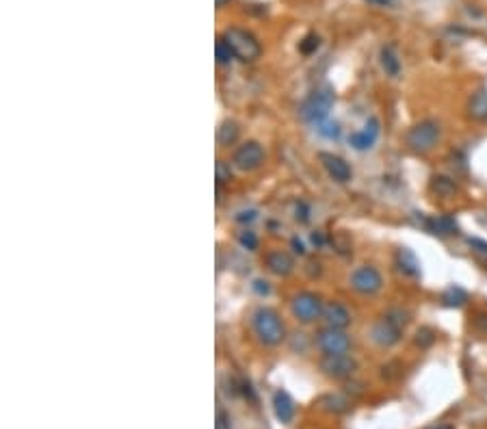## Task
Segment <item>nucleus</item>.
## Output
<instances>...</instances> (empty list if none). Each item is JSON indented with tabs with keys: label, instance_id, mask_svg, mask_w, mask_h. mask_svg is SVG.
Segmentation results:
<instances>
[{
	"label": "nucleus",
	"instance_id": "19",
	"mask_svg": "<svg viewBox=\"0 0 487 429\" xmlns=\"http://www.w3.org/2000/svg\"><path fill=\"white\" fill-rule=\"evenodd\" d=\"M396 263H399V269H401L405 275L416 277V275L420 273V263H418V258H416V256H414L412 251H409L407 247L399 249V254H396Z\"/></svg>",
	"mask_w": 487,
	"mask_h": 429
},
{
	"label": "nucleus",
	"instance_id": "7",
	"mask_svg": "<svg viewBox=\"0 0 487 429\" xmlns=\"http://www.w3.org/2000/svg\"><path fill=\"white\" fill-rule=\"evenodd\" d=\"M316 347L325 353V356H340V353H349L351 349V336L338 327H325L316 334Z\"/></svg>",
	"mask_w": 487,
	"mask_h": 429
},
{
	"label": "nucleus",
	"instance_id": "18",
	"mask_svg": "<svg viewBox=\"0 0 487 429\" xmlns=\"http://www.w3.org/2000/svg\"><path fill=\"white\" fill-rule=\"evenodd\" d=\"M429 225V230L433 235H440V237H451V235H457L459 232V225L453 217L448 215H440V217H433L427 221Z\"/></svg>",
	"mask_w": 487,
	"mask_h": 429
},
{
	"label": "nucleus",
	"instance_id": "20",
	"mask_svg": "<svg viewBox=\"0 0 487 429\" xmlns=\"http://www.w3.org/2000/svg\"><path fill=\"white\" fill-rule=\"evenodd\" d=\"M239 135H241V128H239V124L236 121H223L219 126V131H217V141L221 145H232L239 141Z\"/></svg>",
	"mask_w": 487,
	"mask_h": 429
},
{
	"label": "nucleus",
	"instance_id": "16",
	"mask_svg": "<svg viewBox=\"0 0 487 429\" xmlns=\"http://www.w3.org/2000/svg\"><path fill=\"white\" fill-rule=\"evenodd\" d=\"M468 117L474 121H487V91L479 89L468 100Z\"/></svg>",
	"mask_w": 487,
	"mask_h": 429
},
{
	"label": "nucleus",
	"instance_id": "21",
	"mask_svg": "<svg viewBox=\"0 0 487 429\" xmlns=\"http://www.w3.org/2000/svg\"><path fill=\"white\" fill-rule=\"evenodd\" d=\"M466 301H468V293L461 289V286H451L442 295V304L446 308H461V306L466 304Z\"/></svg>",
	"mask_w": 487,
	"mask_h": 429
},
{
	"label": "nucleus",
	"instance_id": "24",
	"mask_svg": "<svg viewBox=\"0 0 487 429\" xmlns=\"http://www.w3.org/2000/svg\"><path fill=\"white\" fill-rule=\"evenodd\" d=\"M321 46V37L316 33H307L301 41H299V50L303 55H314Z\"/></svg>",
	"mask_w": 487,
	"mask_h": 429
},
{
	"label": "nucleus",
	"instance_id": "15",
	"mask_svg": "<svg viewBox=\"0 0 487 429\" xmlns=\"http://www.w3.org/2000/svg\"><path fill=\"white\" fill-rule=\"evenodd\" d=\"M273 412H275L279 423H293L297 408H295L293 397L286 390H277L273 395Z\"/></svg>",
	"mask_w": 487,
	"mask_h": 429
},
{
	"label": "nucleus",
	"instance_id": "25",
	"mask_svg": "<svg viewBox=\"0 0 487 429\" xmlns=\"http://www.w3.org/2000/svg\"><path fill=\"white\" fill-rule=\"evenodd\" d=\"M319 133L325 137V139H338L340 137V124L338 121H321L319 124Z\"/></svg>",
	"mask_w": 487,
	"mask_h": 429
},
{
	"label": "nucleus",
	"instance_id": "37",
	"mask_svg": "<svg viewBox=\"0 0 487 429\" xmlns=\"http://www.w3.org/2000/svg\"><path fill=\"white\" fill-rule=\"evenodd\" d=\"M429 429H455V427L448 425V423H438V425H433V427H429Z\"/></svg>",
	"mask_w": 487,
	"mask_h": 429
},
{
	"label": "nucleus",
	"instance_id": "2",
	"mask_svg": "<svg viewBox=\"0 0 487 429\" xmlns=\"http://www.w3.org/2000/svg\"><path fill=\"white\" fill-rule=\"evenodd\" d=\"M251 327L258 341L267 347H275L284 341L286 336V327L281 323L279 315L273 308H258L251 315Z\"/></svg>",
	"mask_w": 487,
	"mask_h": 429
},
{
	"label": "nucleus",
	"instance_id": "22",
	"mask_svg": "<svg viewBox=\"0 0 487 429\" xmlns=\"http://www.w3.org/2000/svg\"><path fill=\"white\" fill-rule=\"evenodd\" d=\"M429 187H431V191H433L435 195H440V197H448V195L457 193V185H455V180L446 178V176H433Z\"/></svg>",
	"mask_w": 487,
	"mask_h": 429
},
{
	"label": "nucleus",
	"instance_id": "36",
	"mask_svg": "<svg viewBox=\"0 0 487 429\" xmlns=\"http://www.w3.org/2000/svg\"><path fill=\"white\" fill-rule=\"evenodd\" d=\"M293 247H295V251H297V254H303V243L299 241V239H293Z\"/></svg>",
	"mask_w": 487,
	"mask_h": 429
},
{
	"label": "nucleus",
	"instance_id": "31",
	"mask_svg": "<svg viewBox=\"0 0 487 429\" xmlns=\"http://www.w3.org/2000/svg\"><path fill=\"white\" fill-rule=\"evenodd\" d=\"M253 219H258V211H253V209L241 211V213L236 215V221H239V223H251Z\"/></svg>",
	"mask_w": 487,
	"mask_h": 429
},
{
	"label": "nucleus",
	"instance_id": "1",
	"mask_svg": "<svg viewBox=\"0 0 487 429\" xmlns=\"http://www.w3.org/2000/svg\"><path fill=\"white\" fill-rule=\"evenodd\" d=\"M409 323V312L394 308L390 312L383 315L371 330V338L379 345V347H392L401 341L403 330Z\"/></svg>",
	"mask_w": 487,
	"mask_h": 429
},
{
	"label": "nucleus",
	"instance_id": "5",
	"mask_svg": "<svg viewBox=\"0 0 487 429\" xmlns=\"http://www.w3.org/2000/svg\"><path fill=\"white\" fill-rule=\"evenodd\" d=\"M223 39L229 44V48L234 50L236 59H241V61H255L262 53L258 39L243 29H227L223 33Z\"/></svg>",
	"mask_w": 487,
	"mask_h": 429
},
{
	"label": "nucleus",
	"instance_id": "23",
	"mask_svg": "<svg viewBox=\"0 0 487 429\" xmlns=\"http://www.w3.org/2000/svg\"><path fill=\"white\" fill-rule=\"evenodd\" d=\"M215 55H217V63H221V65H225V63H229L232 61L236 55H234V50L229 48V44L221 37V39H217V46H215Z\"/></svg>",
	"mask_w": 487,
	"mask_h": 429
},
{
	"label": "nucleus",
	"instance_id": "32",
	"mask_svg": "<svg viewBox=\"0 0 487 429\" xmlns=\"http://www.w3.org/2000/svg\"><path fill=\"white\" fill-rule=\"evenodd\" d=\"M253 289H255V293H260V295H269V293H271L267 280H255V282H253Z\"/></svg>",
	"mask_w": 487,
	"mask_h": 429
},
{
	"label": "nucleus",
	"instance_id": "11",
	"mask_svg": "<svg viewBox=\"0 0 487 429\" xmlns=\"http://www.w3.org/2000/svg\"><path fill=\"white\" fill-rule=\"evenodd\" d=\"M319 161H321V165L325 167V171H327V176H329L331 180H336V183H349V180L353 178V169H351V165H349L342 157L331 154V152H321V154H319Z\"/></svg>",
	"mask_w": 487,
	"mask_h": 429
},
{
	"label": "nucleus",
	"instance_id": "34",
	"mask_svg": "<svg viewBox=\"0 0 487 429\" xmlns=\"http://www.w3.org/2000/svg\"><path fill=\"white\" fill-rule=\"evenodd\" d=\"M470 245H472V247H479V251L487 254V243H483V241H479V239H470Z\"/></svg>",
	"mask_w": 487,
	"mask_h": 429
},
{
	"label": "nucleus",
	"instance_id": "3",
	"mask_svg": "<svg viewBox=\"0 0 487 429\" xmlns=\"http://www.w3.org/2000/svg\"><path fill=\"white\" fill-rule=\"evenodd\" d=\"M336 103V93L329 85H323L319 89H314L310 95L303 100V105L299 109V115L303 121H310V124H321L327 119L331 107Z\"/></svg>",
	"mask_w": 487,
	"mask_h": 429
},
{
	"label": "nucleus",
	"instance_id": "29",
	"mask_svg": "<svg viewBox=\"0 0 487 429\" xmlns=\"http://www.w3.org/2000/svg\"><path fill=\"white\" fill-rule=\"evenodd\" d=\"M295 219L299 223H307V221H310V206H307L305 202H299V204L295 206Z\"/></svg>",
	"mask_w": 487,
	"mask_h": 429
},
{
	"label": "nucleus",
	"instance_id": "9",
	"mask_svg": "<svg viewBox=\"0 0 487 429\" xmlns=\"http://www.w3.org/2000/svg\"><path fill=\"white\" fill-rule=\"evenodd\" d=\"M383 286L381 273L373 265H362L351 273V289L360 295H375Z\"/></svg>",
	"mask_w": 487,
	"mask_h": 429
},
{
	"label": "nucleus",
	"instance_id": "33",
	"mask_svg": "<svg viewBox=\"0 0 487 429\" xmlns=\"http://www.w3.org/2000/svg\"><path fill=\"white\" fill-rule=\"evenodd\" d=\"M474 325L479 327L481 332H487V315H479L476 321H474Z\"/></svg>",
	"mask_w": 487,
	"mask_h": 429
},
{
	"label": "nucleus",
	"instance_id": "39",
	"mask_svg": "<svg viewBox=\"0 0 487 429\" xmlns=\"http://www.w3.org/2000/svg\"><path fill=\"white\" fill-rule=\"evenodd\" d=\"M227 3V0H217V7H223Z\"/></svg>",
	"mask_w": 487,
	"mask_h": 429
},
{
	"label": "nucleus",
	"instance_id": "6",
	"mask_svg": "<svg viewBox=\"0 0 487 429\" xmlns=\"http://www.w3.org/2000/svg\"><path fill=\"white\" fill-rule=\"evenodd\" d=\"M323 308L325 306H323L321 297L316 293H310V291H303V293L295 295L291 301V312L301 323H312L319 317H323Z\"/></svg>",
	"mask_w": 487,
	"mask_h": 429
},
{
	"label": "nucleus",
	"instance_id": "8",
	"mask_svg": "<svg viewBox=\"0 0 487 429\" xmlns=\"http://www.w3.org/2000/svg\"><path fill=\"white\" fill-rule=\"evenodd\" d=\"M265 163V147L258 141H245L236 147L232 165L241 171H253Z\"/></svg>",
	"mask_w": 487,
	"mask_h": 429
},
{
	"label": "nucleus",
	"instance_id": "17",
	"mask_svg": "<svg viewBox=\"0 0 487 429\" xmlns=\"http://www.w3.org/2000/svg\"><path fill=\"white\" fill-rule=\"evenodd\" d=\"M379 63H381L383 72H386L388 77H392V79H396L401 74V61H399V55H396V50L392 46H383L381 48Z\"/></svg>",
	"mask_w": 487,
	"mask_h": 429
},
{
	"label": "nucleus",
	"instance_id": "10",
	"mask_svg": "<svg viewBox=\"0 0 487 429\" xmlns=\"http://www.w3.org/2000/svg\"><path fill=\"white\" fill-rule=\"evenodd\" d=\"M357 369V362L349 356V353H340V356H323L321 360V371L327 377L334 380H347Z\"/></svg>",
	"mask_w": 487,
	"mask_h": 429
},
{
	"label": "nucleus",
	"instance_id": "13",
	"mask_svg": "<svg viewBox=\"0 0 487 429\" xmlns=\"http://www.w3.org/2000/svg\"><path fill=\"white\" fill-rule=\"evenodd\" d=\"M265 263H267V269L279 277H286L295 271V263H293L291 254H286V251H281V249L269 251V254L265 256Z\"/></svg>",
	"mask_w": 487,
	"mask_h": 429
},
{
	"label": "nucleus",
	"instance_id": "30",
	"mask_svg": "<svg viewBox=\"0 0 487 429\" xmlns=\"http://www.w3.org/2000/svg\"><path fill=\"white\" fill-rule=\"evenodd\" d=\"M232 427V418H229V414L225 412V410H217V425H215V429H229Z\"/></svg>",
	"mask_w": 487,
	"mask_h": 429
},
{
	"label": "nucleus",
	"instance_id": "38",
	"mask_svg": "<svg viewBox=\"0 0 487 429\" xmlns=\"http://www.w3.org/2000/svg\"><path fill=\"white\" fill-rule=\"evenodd\" d=\"M312 243L314 245H323V237L319 232H312Z\"/></svg>",
	"mask_w": 487,
	"mask_h": 429
},
{
	"label": "nucleus",
	"instance_id": "27",
	"mask_svg": "<svg viewBox=\"0 0 487 429\" xmlns=\"http://www.w3.org/2000/svg\"><path fill=\"white\" fill-rule=\"evenodd\" d=\"M215 173H217V185H223V183L232 180V169H229V163H225V161H217Z\"/></svg>",
	"mask_w": 487,
	"mask_h": 429
},
{
	"label": "nucleus",
	"instance_id": "4",
	"mask_svg": "<svg viewBox=\"0 0 487 429\" xmlns=\"http://www.w3.org/2000/svg\"><path fill=\"white\" fill-rule=\"evenodd\" d=\"M440 137H442L440 124L435 119H422V121H418L416 126H412V128L407 131L405 143H407L409 150H412V152L427 154V152H431L435 145H438Z\"/></svg>",
	"mask_w": 487,
	"mask_h": 429
},
{
	"label": "nucleus",
	"instance_id": "35",
	"mask_svg": "<svg viewBox=\"0 0 487 429\" xmlns=\"http://www.w3.org/2000/svg\"><path fill=\"white\" fill-rule=\"evenodd\" d=\"M368 5H373V7H388L392 0H366Z\"/></svg>",
	"mask_w": 487,
	"mask_h": 429
},
{
	"label": "nucleus",
	"instance_id": "12",
	"mask_svg": "<svg viewBox=\"0 0 487 429\" xmlns=\"http://www.w3.org/2000/svg\"><path fill=\"white\" fill-rule=\"evenodd\" d=\"M379 133H381V124L377 117H368L366 124H364V128L362 131H357L349 137V143L353 150H357V152H364V150H371L377 139H379Z\"/></svg>",
	"mask_w": 487,
	"mask_h": 429
},
{
	"label": "nucleus",
	"instance_id": "28",
	"mask_svg": "<svg viewBox=\"0 0 487 429\" xmlns=\"http://www.w3.org/2000/svg\"><path fill=\"white\" fill-rule=\"evenodd\" d=\"M433 341H435V334H433V330H429V327H422V330L416 332V345L429 347V345H433Z\"/></svg>",
	"mask_w": 487,
	"mask_h": 429
},
{
	"label": "nucleus",
	"instance_id": "14",
	"mask_svg": "<svg viewBox=\"0 0 487 429\" xmlns=\"http://www.w3.org/2000/svg\"><path fill=\"white\" fill-rule=\"evenodd\" d=\"M323 319L329 327H338V330H345V327L351 325V312L338 304V301H329V304H325L323 308Z\"/></svg>",
	"mask_w": 487,
	"mask_h": 429
},
{
	"label": "nucleus",
	"instance_id": "26",
	"mask_svg": "<svg viewBox=\"0 0 487 429\" xmlns=\"http://www.w3.org/2000/svg\"><path fill=\"white\" fill-rule=\"evenodd\" d=\"M239 243H241V247L247 249V251L258 249V237H255V232H251V230L239 232Z\"/></svg>",
	"mask_w": 487,
	"mask_h": 429
}]
</instances>
